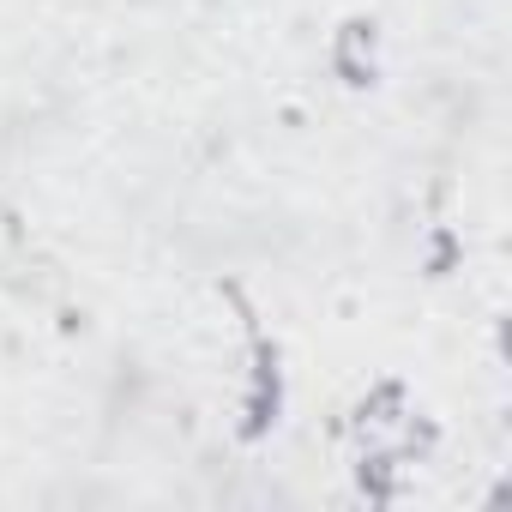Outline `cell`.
<instances>
[{"label":"cell","mask_w":512,"mask_h":512,"mask_svg":"<svg viewBox=\"0 0 512 512\" xmlns=\"http://www.w3.org/2000/svg\"><path fill=\"white\" fill-rule=\"evenodd\" d=\"M284 410V368H278V350L266 332H253V380H247V416H241V434L260 440Z\"/></svg>","instance_id":"obj_1"},{"label":"cell","mask_w":512,"mask_h":512,"mask_svg":"<svg viewBox=\"0 0 512 512\" xmlns=\"http://www.w3.org/2000/svg\"><path fill=\"white\" fill-rule=\"evenodd\" d=\"M338 73L350 85H368L374 79V31L368 25H344V37H338Z\"/></svg>","instance_id":"obj_2"},{"label":"cell","mask_w":512,"mask_h":512,"mask_svg":"<svg viewBox=\"0 0 512 512\" xmlns=\"http://www.w3.org/2000/svg\"><path fill=\"white\" fill-rule=\"evenodd\" d=\"M392 464H398V452H374V458H362V488H368L374 500H392V494H398Z\"/></svg>","instance_id":"obj_3"}]
</instances>
